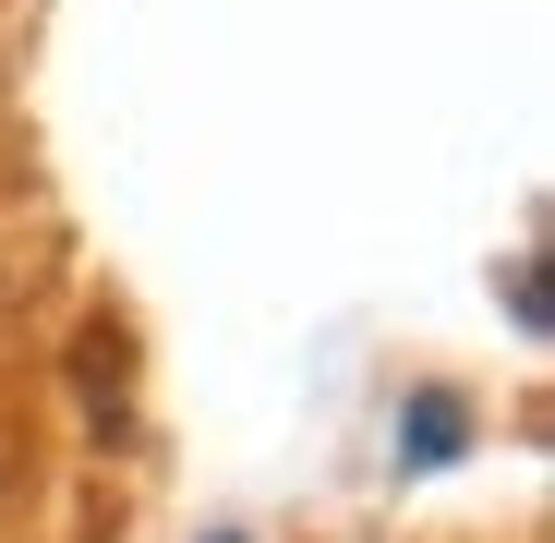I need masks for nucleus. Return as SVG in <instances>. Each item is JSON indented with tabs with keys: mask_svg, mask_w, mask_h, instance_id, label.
<instances>
[{
	"mask_svg": "<svg viewBox=\"0 0 555 543\" xmlns=\"http://www.w3.org/2000/svg\"><path fill=\"white\" fill-rule=\"evenodd\" d=\"M218 543H242V531H218Z\"/></svg>",
	"mask_w": 555,
	"mask_h": 543,
	"instance_id": "obj_1",
	"label": "nucleus"
}]
</instances>
